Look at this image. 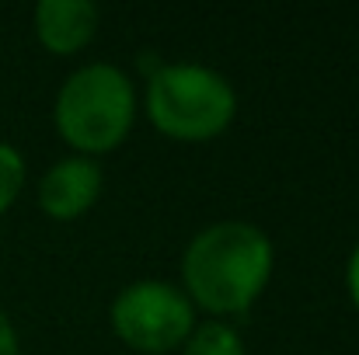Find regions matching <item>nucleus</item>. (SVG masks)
Returning a JSON list of instances; mask_svg holds the SVG:
<instances>
[{
    "instance_id": "obj_1",
    "label": "nucleus",
    "mask_w": 359,
    "mask_h": 355,
    "mask_svg": "<svg viewBox=\"0 0 359 355\" xmlns=\"http://www.w3.org/2000/svg\"><path fill=\"white\" fill-rule=\"evenodd\" d=\"M189 296L210 314L248 310L272 275V240L251 223H217L196 237L182 258Z\"/></svg>"
},
{
    "instance_id": "obj_2",
    "label": "nucleus",
    "mask_w": 359,
    "mask_h": 355,
    "mask_svg": "<svg viewBox=\"0 0 359 355\" xmlns=\"http://www.w3.org/2000/svg\"><path fill=\"white\" fill-rule=\"evenodd\" d=\"M238 112L234 88L206 67H164L147 84V116L171 139H213Z\"/></svg>"
},
{
    "instance_id": "obj_3",
    "label": "nucleus",
    "mask_w": 359,
    "mask_h": 355,
    "mask_svg": "<svg viewBox=\"0 0 359 355\" xmlns=\"http://www.w3.org/2000/svg\"><path fill=\"white\" fill-rule=\"evenodd\" d=\"M133 125V88L126 74L109 63H91L77 70L56 98L60 136L84 150L105 153L116 150Z\"/></svg>"
},
{
    "instance_id": "obj_4",
    "label": "nucleus",
    "mask_w": 359,
    "mask_h": 355,
    "mask_svg": "<svg viewBox=\"0 0 359 355\" xmlns=\"http://www.w3.org/2000/svg\"><path fill=\"white\" fill-rule=\"evenodd\" d=\"M116 335L136 352H171L189 342L196 328L192 303L185 293L164 282H136L112 303Z\"/></svg>"
},
{
    "instance_id": "obj_5",
    "label": "nucleus",
    "mask_w": 359,
    "mask_h": 355,
    "mask_svg": "<svg viewBox=\"0 0 359 355\" xmlns=\"http://www.w3.org/2000/svg\"><path fill=\"white\" fill-rule=\"evenodd\" d=\"M102 192V171L88 157H67L60 160L39 185V206L53 220H74L95 206Z\"/></svg>"
},
{
    "instance_id": "obj_6",
    "label": "nucleus",
    "mask_w": 359,
    "mask_h": 355,
    "mask_svg": "<svg viewBox=\"0 0 359 355\" xmlns=\"http://www.w3.org/2000/svg\"><path fill=\"white\" fill-rule=\"evenodd\" d=\"M95 32H98V7L88 0H42L35 7V35L56 56L84 49L95 39Z\"/></svg>"
},
{
    "instance_id": "obj_7",
    "label": "nucleus",
    "mask_w": 359,
    "mask_h": 355,
    "mask_svg": "<svg viewBox=\"0 0 359 355\" xmlns=\"http://www.w3.org/2000/svg\"><path fill=\"white\" fill-rule=\"evenodd\" d=\"M185 355H244L238 331L227 324H203L196 335H189Z\"/></svg>"
},
{
    "instance_id": "obj_8",
    "label": "nucleus",
    "mask_w": 359,
    "mask_h": 355,
    "mask_svg": "<svg viewBox=\"0 0 359 355\" xmlns=\"http://www.w3.org/2000/svg\"><path fill=\"white\" fill-rule=\"evenodd\" d=\"M25 185V160L14 146L0 143V213H7Z\"/></svg>"
},
{
    "instance_id": "obj_9",
    "label": "nucleus",
    "mask_w": 359,
    "mask_h": 355,
    "mask_svg": "<svg viewBox=\"0 0 359 355\" xmlns=\"http://www.w3.org/2000/svg\"><path fill=\"white\" fill-rule=\"evenodd\" d=\"M0 355H18V338H14V328L4 317V310H0Z\"/></svg>"
},
{
    "instance_id": "obj_10",
    "label": "nucleus",
    "mask_w": 359,
    "mask_h": 355,
    "mask_svg": "<svg viewBox=\"0 0 359 355\" xmlns=\"http://www.w3.org/2000/svg\"><path fill=\"white\" fill-rule=\"evenodd\" d=\"M346 282H349V296H353V303L359 307V247L353 251V258H349V272H346Z\"/></svg>"
}]
</instances>
